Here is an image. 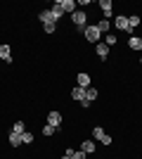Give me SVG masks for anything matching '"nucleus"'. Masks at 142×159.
I'll return each mask as SVG.
<instances>
[{"mask_svg": "<svg viewBox=\"0 0 142 159\" xmlns=\"http://www.w3.org/2000/svg\"><path fill=\"white\" fill-rule=\"evenodd\" d=\"M54 131H57V128H52L50 124H45V126H43V135H52Z\"/></svg>", "mask_w": 142, "mask_h": 159, "instance_id": "obj_22", "label": "nucleus"}, {"mask_svg": "<svg viewBox=\"0 0 142 159\" xmlns=\"http://www.w3.org/2000/svg\"><path fill=\"white\" fill-rule=\"evenodd\" d=\"M62 159H71V157H67V154H64V157H62Z\"/></svg>", "mask_w": 142, "mask_h": 159, "instance_id": "obj_27", "label": "nucleus"}, {"mask_svg": "<svg viewBox=\"0 0 142 159\" xmlns=\"http://www.w3.org/2000/svg\"><path fill=\"white\" fill-rule=\"evenodd\" d=\"M97 57H102V60H107V55H109V45L107 43H97Z\"/></svg>", "mask_w": 142, "mask_h": 159, "instance_id": "obj_9", "label": "nucleus"}, {"mask_svg": "<svg viewBox=\"0 0 142 159\" xmlns=\"http://www.w3.org/2000/svg\"><path fill=\"white\" fill-rule=\"evenodd\" d=\"M10 145H12V147H19L21 145V135H19V133L10 131Z\"/></svg>", "mask_w": 142, "mask_h": 159, "instance_id": "obj_13", "label": "nucleus"}, {"mask_svg": "<svg viewBox=\"0 0 142 159\" xmlns=\"http://www.w3.org/2000/svg\"><path fill=\"white\" fill-rule=\"evenodd\" d=\"M85 38L90 40V43H100V29L97 26H85Z\"/></svg>", "mask_w": 142, "mask_h": 159, "instance_id": "obj_2", "label": "nucleus"}, {"mask_svg": "<svg viewBox=\"0 0 142 159\" xmlns=\"http://www.w3.org/2000/svg\"><path fill=\"white\" fill-rule=\"evenodd\" d=\"M54 2L62 7V12H71V14L76 12V2L74 0H54Z\"/></svg>", "mask_w": 142, "mask_h": 159, "instance_id": "obj_4", "label": "nucleus"}, {"mask_svg": "<svg viewBox=\"0 0 142 159\" xmlns=\"http://www.w3.org/2000/svg\"><path fill=\"white\" fill-rule=\"evenodd\" d=\"M114 26L121 29V31H133V29L128 26V17H123V14H118V17L114 19Z\"/></svg>", "mask_w": 142, "mask_h": 159, "instance_id": "obj_5", "label": "nucleus"}, {"mask_svg": "<svg viewBox=\"0 0 142 159\" xmlns=\"http://www.w3.org/2000/svg\"><path fill=\"white\" fill-rule=\"evenodd\" d=\"M128 45L133 48V50H142V38H135V36H133V38L128 40Z\"/></svg>", "mask_w": 142, "mask_h": 159, "instance_id": "obj_14", "label": "nucleus"}, {"mask_svg": "<svg viewBox=\"0 0 142 159\" xmlns=\"http://www.w3.org/2000/svg\"><path fill=\"white\" fill-rule=\"evenodd\" d=\"M71 159H88V154L78 150V152H74V154H71Z\"/></svg>", "mask_w": 142, "mask_h": 159, "instance_id": "obj_24", "label": "nucleus"}, {"mask_svg": "<svg viewBox=\"0 0 142 159\" xmlns=\"http://www.w3.org/2000/svg\"><path fill=\"white\" fill-rule=\"evenodd\" d=\"M43 29H45L47 33H52V31H54V24H43Z\"/></svg>", "mask_w": 142, "mask_h": 159, "instance_id": "obj_26", "label": "nucleus"}, {"mask_svg": "<svg viewBox=\"0 0 142 159\" xmlns=\"http://www.w3.org/2000/svg\"><path fill=\"white\" fill-rule=\"evenodd\" d=\"M97 29H100V33H109V29H111V24H109V19H102L100 24H97Z\"/></svg>", "mask_w": 142, "mask_h": 159, "instance_id": "obj_15", "label": "nucleus"}, {"mask_svg": "<svg viewBox=\"0 0 142 159\" xmlns=\"http://www.w3.org/2000/svg\"><path fill=\"white\" fill-rule=\"evenodd\" d=\"M100 7H102V12L107 14V17H111V10H114L111 0H100Z\"/></svg>", "mask_w": 142, "mask_h": 159, "instance_id": "obj_12", "label": "nucleus"}, {"mask_svg": "<svg viewBox=\"0 0 142 159\" xmlns=\"http://www.w3.org/2000/svg\"><path fill=\"white\" fill-rule=\"evenodd\" d=\"M47 124H50L52 128H59V126H62V114L57 112V109H54V112H50V114H47Z\"/></svg>", "mask_w": 142, "mask_h": 159, "instance_id": "obj_3", "label": "nucleus"}, {"mask_svg": "<svg viewBox=\"0 0 142 159\" xmlns=\"http://www.w3.org/2000/svg\"><path fill=\"white\" fill-rule=\"evenodd\" d=\"M76 81H78V86L85 88V90L90 88V76H88V74H78V76H76Z\"/></svg>", "mask_w": 142, "mask_h": 159, "instance_id": "obj_10", "label": "nucleus"}, {"mask_svg": "<svg viewBox=\"0 0 142 159\" xmlns=\"http://www.w3.org/2000/svg\"><path fill=\"white\" fill-rule=\"evenodd\" d=\"M102 145H111V135H107V133H104V135H102V140H100Z\"/></svg>", "mask_w": 142, "mask_h": 159, "instance_id": "obj_25", "label": "nucleus"}, {"mask_svg": "<svg viewBox=\"0 0 142 159\" xmlns=\"http://www.w3.org/2000/svg\"><path fill=\"white\" fill-rule=\"evenodd\" d=\"M107 45H116V36L114 33H107V40H104Z\"/></svg>", "mask_w": 142, "mask_h": 159, "instance_id": "obj_23", "label": "nucleus"}, {"mask_svg": "<svg viewBox=\"0 0 142 159\" xmlns=\"http://www.w3.org/2000/svg\"><path fill=\"white\" fill-rule=\"evenodd\" d=\"M71 21H74L76 26H78V31H85V21H88V14L83 12V10H76V12L71 14Z\"/></svg>", "mask_w": 142, "mask_h": 159, "instance_id": "obj_1", "label": "nucleus"}, {"mask_svg": "<svg viewBox=\"0 0 142 159\" xmlns=\"http://www.w3.org/2000/svg\"><path fill=\"white\" fill-rule=\"evenodd\" d=\"M95 98H97V90H95V88H88V90H85V100H88V102H93Z\"/></svg>", "mask_w": 142, "mask_h": 159, "instance_id": "obj_18", "label": "nucleus"}, {"mask_svg": "<svg viewBox=\"0 0 142 159\" xmlns=\"http://www.w3.org/2000/svg\"><path fill=\"white\" fill-rule=\"evenodd\" d=\"M50 12H52V17H54V21H57V19H59V17H62V14H64V12H62V7H59V5H57V2H52V10H50Z\"/></svg>", "mask_w": 142, "mask_h": 159, "instance_id": "obj_16", "label": "nucleus"}, {"mask_svg": "<svg viewBox=\"0 0 142 159\" xmlns=\"http://www.w3.org/2000/svg\"><path fill=\"white\" fill-rule=\"evenodd\" d=\"M102 135H104V131H102L100 126H95V131H93V138H95V140H102Z\"/></svg>", "mask_w": 142, "mask_h": 159, "instance_id": "obj_21", "label": "nucleus"}, {"mask_svg": "<svg viewBox=\"0 0 142 159\" xmlns=\"http://www.w3.org/2000/svg\"><path fill=\"white\" fill-rule=\"evenodd\" d=\"M81 152H85V154H95V143H93V140H83Z\"/></svg>", "mask_w": 142, "mask_h": 159, "instance_id": "obj_11", "label": "nucleus"}, {"mask_svg": "<svg viewBox=\"0 0 142 159\" xmlns=\"http://www.w3.org/2000/svg\"><path fill=\"white\" fill-rule=\"evenodd\" d=\"M140 64H142V60H140Z\"/></svg>", "mask_w": 142, "mask_h": 159, "instance_id": "obj_28", "label": "nucleus"}, {"mask_svg": "<svg viewBox=\"0 0 142 159\" xmlns=\"http://www.w3.org/2000/svg\"><path fill=\"white\" fill-rule=\"evenodd\" d=\"M0 60L12 62V50H10V45H0Z\"/></svg>", "mask_w": 142, "mask_h": 159, "instance_id": "obj_8", "label": "nucleus"}, {"mask_svg": "<svg viewBox=\"0 0 142 159\" xmlns=\"http://www.w3.org/2000/svg\"><path fill=\"white\" fill-rule=\"evenodd\" d=\"M38 19H41L43 24H57V21H54V17H52V12H50V10H43V12L38 14Z\"/></svg>", "mask_w": 142, "mask_h": 159, "instance_id": "obj_6", "label": "nucleus"}, {"mask_svg": "<svg viewBox=\"0 0 142 159\" xmlns=\"http://www.w3.org/2000/svg\"><path fill=\"white\" fill-rule=\"evenodd\" d=\"M128 26H130V29L140 26V17H137V14H133V17H128Z\"/></svg>", "mask_w": 142, "mask_h": 159, "instance_id": "obj_17", "label": "nucleus"}, {"mask_svg": "<svg viewBox=\"0 0 142 159\" xmlns=\"http://www.w3.org/2000/svg\"><path fill=\"white\" fill-rule=\"evenodd\" d=\"M21 143H33V133L24 131V133H21Z\"/></svg>", "mask_w": 142, "mask_h": 159, "instance_id": "obj_19", "label": "nucleus"}, {"mask_svg": "<svg viewBox=\"0 0 142 159\" xmlns=\"http://www.w3.org/2000/svg\"><path fill=\"white\" fill-rule=\"evenodd\" d=\"M12 131H14V133H19V135H21V133L26 131V128H24V124H21V121H14V128H12Z\"/></svg>", "mask_w": 142, "mask_h": 159, "instance_id": "obj_20", "label": "nucleus"}, {"mask_svg": "<svg viewBox=\"0 0 142 159\" xmlns=\"http://www.w3.org/2000/svg\"><path fill=\"white\" fill-rule=\"evenodd\" d=\"M71 98H74V100H78V102H83V100H85V88L76 86L74 90H71Z\"/></svg>", "mask_w": 142, "mask_h": 159, "instance_id": "obj_7", "label": "nucleus"}]
</instances>
